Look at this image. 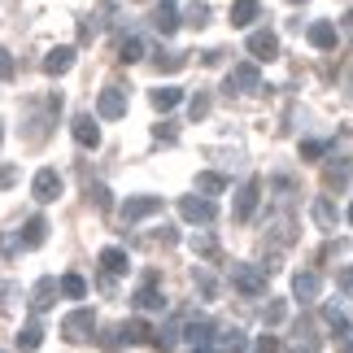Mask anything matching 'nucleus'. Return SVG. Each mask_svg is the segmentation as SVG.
I'll return each instance as SVG.
<instances>
[{"label":"nucleus","mask_w":353,"mask_h":353,"mask_svg":"<svg viewBox=\"0 0 353 353\" xmlns=\"http://www.w3.org/2000/svg\"><path fill=\"white\" fill-rule=\"evenodd\" d=\"M92 332H97V314H92V305H79V310H70V314L61 319V336L70 345H88Z\"/></svg>","instance_id":"obj_1"},{"label":"nucleus","mask_w":353,"mask_h":353,"mask_svg":"<svg viewBox=\"0 0 353 353\" xmlns=\"http://www.w3.org/2000/svg\"><path fill=\"white\" fill-rule=\"evenodd\" d=\"M232 288H236L240 296H262V292H266V270H257V266H249V262H236V266H232Z\"/></svg>","instance_id":"obj_2"},{"label":"nucleus","mask_w":353,"mask_h":353,"mask_svg":"<svg viewBox=\"0 0 353 353\" xmlns=\"http://www.w3.org/2000/svg\"><path fill=\"white\" fill-rule=\"evenodd\" d=\"M257 201H262V179L253 174V179H249V183H244L240 192H236L232 219H236V223H249V219H253V210H257Z\"/></svg>","instance_id":"obj_3"},{"label":"nucleus","mask_w":353,"mask_h":353,"mask_svg":"<svg viewBox=\"0 0 353 353\" xmlns=\"http://www.w3.org/2000/svg\"><path fill=\"white\" fill-rule=\"evenodd\" d=\"M179 219L205 227V223L219 219V205H214V201H205V196H183V201H179Z\"/></svg>","instance_id":"obj_4"},{"label":"nucleus","mask_w":353,"mask_h":353,"mask_svg":"<svg viewBox=\"0 0 353 353\" xmlns=\"http://www.w3.org/2000/svg\"><path fill=\"white\" fill-rule=\"evenodd\" d=\"M31 196L39 201V205H48V201H57L61 196V174L44 166V170H35V179H31Z\"/></svg>","instance_id":"obj_5"},{"label":"nucleus","mask_w":353,"mask_h":353,"mask_svg":"<svg viewBox=\"0 0 353 353\" xmlns=\"http://www.w3.org/2000/svg\"><path fill=\"white\" fill-rule=\"evenodd\" d=\"M97 114H101L105 122H114V118H122V114H127V88H118V83H110V88H101Z\"/></svg>","instance_id":"obj_6"},{"label":"nucleus","mask_w":353,"mask_h":353,"mask_svg":"<svg viewBox=\"0 0 353 353\" xmlns=\"http://www.w3.org/2000/svg\"><path fill=\"white\" fill-rule=\"evenodd\" d=\"M135 305H140L144 314H157V310H166V296L157 292V270H148V275H144L140 292H135Z\"/></svg>","instance_id":"obj_7"},{"label":"nucleus","mask_w":353,"mask_h":353,"mask_svg":"<svg viewBox=\"0 0 353 353\" xmlns=\"http://www.w3.org/2000/svg\"><path fill=\"white\" fill-rule=\"evenodd\" d=\"M161 210V196H127L122 201V223H140Z\"/></svg>","instance_id":"obj_8"},{"label":"nucleus","mask_w":353,"mask_h":353,"mask_svg":"<svg viewBox=\"0 0 353 353\" xmlns=\"http://www.w3.org/2000/svg\"><path fill=\"white\" fill-rule=\"evenodd\" d=\"M70 131H74V144L79 148H97L101 144V127H97V118H92V114H74Z\"/></svg>","instance_id":"obj_9"},{"label":"nucleus","mask_w":353,"mask_h":353,"mask_svg":"<svg viewBox=\"0 0 353 353\" xmlns=\"http://www.w3.org/2000/svg\"><path fill=\"white\" fill-rule=\"evenodd\" d=\"M183 341L192 345V349H205V345L219 341V332H214V323H210V319H192V323L183 327Z\"/></svg>","instance_id":"obj_10"},{"label":"nucleus","mask_w":353,"mask_h":353,"mask_svg":"<svg viewBox=\"0 0 353 353\" xmlns=\"http://www.w3.org/2000/svg\"><path fill=\"white\" fill-rule=\"evenodd\" d=\"M249 52L257 61H275L279 57V39H275V31H253L249 35Z\"/></svg>","instance_id":"obj_11"},{"label":"nucleus","mask_w":353,"mask_h":353,"mask_svg":"<svg viewBox=\"0 0 353 353\" xmlns=\"http://www.w3.org/2000/svg\"><path fill=\"white\" fill-rule=\"evenodd\" d=\"M292 292H296V301H314V296L323 292L319 270H296V275H292Z\"/></svg>","instance_id":"obj_12"},{"label":"nucleus","mask_w":353,"mask_h":353,"mask_svg":"<svg viewBox=\"0 0 353 353\" xmlns=\"http://www.w3.org/2000/svg\"><path fill=\"white\" fill-rule=\"evenodd\" d=\"M52 301H57V279L44 275V279L31 288V310H35V314H44V310H52Z\"/></svg>","instance_id":"obj_13"},{"label":"nucleus","mask_w":353,"mask_h":353,"mask_svg":"<svg viewBox=\"0 0 353 353\" xmlns=\"http://www.w3.org/2000/svg\"><path fill=\"white\" fill-rule=\"evenodd\" d=\"M101 270H105V279H114V275H127L131 270V257H127V249H101Z\"/></svg>","instance_id":"obj_14"},{"label":"nucleus","mask_w":353,"mask_h":353,"mask_svg":"<svg viewBox=\"0 0 353 353\" xmlns=\"http://www.w3.org/2000/svg\"><path fill=\"white\" fill-rule=\"evenodd\" d=\"M22 249H39V244L48 240V219L44 214H35V219H26V227H22Z\"/></svg>","instance_id":"obj_15"},{"label":"nucleus","mask_w":353,"mask_h":353,"mask_svg":"<svg viewBox=\"0 0 353 353\" xmlns=\"http://www.w3.org/2000/svg\"><path fill=\"white\" fill-rule=\"evenodd\" d=\"M227 88H236V92H257V88H262V74H257V65H236V70L227 74Z\"/></svg>","instance_id":"obj_16"},{"label":"nucleus","mask_w":353,"mask_h":353,"mask_svg":"<svg viewBox=\"0 0 353 353\" xmlns=\"http://www.w3.org/2000/svg\"><path fill=\"white\" fill-rule=\"evenodd\" d=\"M153 26H157V35H174V31H179V9H174L170 5V0H161V5H157V13H153Z\"/></svg>","instance_id":"obj_17"},{"label":"nucleus","mask_w":353,"mask_h":353,"mask_svg":"<svg viewBox=\"0 0 353 353\" xmlns=\"http://www.w3.org/2000/svg\"><path fill=\"white\" fill-rule=\"evenodd\" d=\"M70 65H74V48H70V44H57V48L44 57V74H65Z\"/></svg>","instance_id":"obj_18"},{"label":"nucleus","mask_w":353,"mask_h":353,"mask_svg":"<svg viewBox=\"0 0 353 353\" xmlns=\"http://www.w3.org/2000/svg\"><path fill=\"white\" fill-rule=\"evenodd\" d=\"M305 39H310L314 48H323V52H327V48H336V39H341V31H336L332 22H314V26L305 31Z\"/></svg>","instance_id":"obj_19"},{"label":"nucleus","mask_w":353,"mask_h":353,"mask_svg":"<svg viewBox=\"0 0 353 353\" xmlns=\"http://www.w3.org/2000/svg\"><path fill=\"white\" fill-rule=\"evenodd\" d=\"M122 341H127V345H153V327H148V323L144 319H131V323H122Z\"/></svg>","instance_id":"obj_20"},{"label":"nucleus","mask_w":353,"mask_h":353,"mask_svg":"<svg viewBox=\"0 0 353 353\" xmlns=\"http://www.w3.org/2000/svg\"><path fill=\"white\" fill-rule=\"evenodd\" d=\"M57 292H61V296H70V301H83V296H88V279L79 275V270H70V275H61V279H57Z\"/></svg>","instance_id":"obj_21"},{"label":"nucleus","mask_w":353,"mask_h":353,"mask_svg":"<svg viewBox=\"0 0 353 353\" xmlns=\"http://www.w3.org/2000/svg\"><path fill=\"white\" fill-rule=\"evenodd\" d=\"M39 345H44V323L31 319V323H26V327L18 332V349H22V353H35Z\"/></svg>","instance_id":"obj_22"},{"label":"nucleus","mask_w":353,"mask_h":353,"mask_svg":"<svg viewBox=\"0 0 353 353\" xmlns=\"http://www.w3.org/2000/svg\"><path fill=\"white\" fill-rule=\"evenodd\" d=\"M257 18H262V5H257V0H236L232 5V26H253Z\"/></svg>","instance_id":"obj_23"},{"label":"nucleus","mask_w":353,"mask_h":353,"mask_svg":"<svg viewBox=\"0 0 353 353\" xmlns=\"http://www.w3.org/2000/svg\"><path fill=\"white\" fill-rule=\"evenodd\" d=\"M223 188H227L223 174H214V170H201V174H196V192L205 196V201H214V196L223 192Z\"/></svg>","instance_id":"obj_24"},{"label":"nucleus","mask_w":353,"mask_h":353,"mask_svg":"<svg viewBox=\"0 0 353 353\" xmlns=\"http://www.w3.org/2000/svg\"><path fill=\"white\" fill-rule=\"evenodd\" d=\"M192 253H196V257H210V262H219V257H223L219 240H214L210 232H196V236H192Z\"/></svg>","instance_id":"obj_25"},{"label":"nucleus","mask_w":353,"mask_h":353,"mask_svg":"<svg viewBox=\"0 0 353 353\" xmlns=\"http://www.w3.org/2000/svg\"><path fill=\"white\" fill-rule=\"evenodd\" d=\"M310 214H314V223L323 227V232H332V227H336V205H332L327 196H319L314 205H310Z\"/></svg>","instance_id":"obj_26"},{"label":"nucleus","mask_w":353,"mask_h":353,"mask_svg":"<svg viewBox=\"0 0 353 353\" xmlns=\"http://www.w3.org/2000/svg\"><path fill=\"white\" fill-rule=\"evenodd\" d=\"M179 22H188L192 31H201V26L210 22V5H205V0H192V5L183 9V18H179Z\"/></svg>","instance_id":"obj_27"},{"label":"nucleus","mask_w":353,"mask_h":353,"mask_svg":"<svg viewBox=\"0 0 353 353\" xmlns=\"http://www.w3.org/2000/svg\"><path fill=\"white\" fill-rule=\"evenodd\" d=\"M288 349L292 353H319V336L310 332V327H296V336L288 341Z\"/></svg>","instance_id":"obj_28"},{"label":"nucleus","mask_w":353,"mask_h":353,"mask_svg":"<svg viewBox=\"0 0 353 353\" xmlns=\"http://www.w3.org/2000/svg\"><path fill=\"white\" fill-rule=\"evenodd\" d=\"M140 57H144V39H140V35H127V39L118 44V61L131 65V61H140Z\"/></svg>","instance_id":"obj_29"},{"label":"nucleus","mask_w":353,"mask_h":353,"mask_svg":"<svg viewBox=\"0 0 353 353\" xmlns=\"http://www.w3.org/2000/svg\"><path fill=\"white\" fill-rule=\"evenodd\" d=\"M179 101H183V88H153V105H157L161 114H166V110H174Z\"/></svg>","instance_id":"obj_30"},{"label":"nucleus","mask_w":353,"mask_h":353,"mask_svg":"<svg viewBox=\"0 0 353 353\" xmlns=\"http://www.w3.org/2000/svg\"><path fill=\"white\" fill-rule=\"evenodd\" d=\"M323 319H327V327H336V336H345V332H349V319H345V310H336V305H323Z\"/></svg>","instance_id":"obj_31"},{"label":"nucleus","mask_w":353,"mask_h":353,"mask_svg":"<svg viewBox=\"0 0 353 353\" xmlns=\"http://www.w3.org/2000/svg\"><path fill=\"white\" fill-rule=\"evenodd\" d=\"M283 319H288V301H279V296H275V301L266 305V327H279Z\"/></svg>","instance_id":"obj_32"},{"label":"nucleus","mask_w":353,"mask_h":353,"mask_svg":"<svg viewBox=\"0 0 353 353\" xmlns=\"http://www.w3.org/2000/svg\"><path fill=\"white\" fill-rule=\"evenodd\" d=\"M183 65H188V57H183V52H166V57H161V52H157V70L174 74V70H183Z\"/></svg>","instance_id":"obj_33"},{"label":"nucleus","mask_w":353,"mask_h":353,"mask_svg":"<svg viewBox=\"0 0 353 353\" xmlns=\"http://www.w3.org/2000/svg\"><path fill=\"white\" fill-rule=\"evenodd\" d=\"M188 114H192V122L205 118V114H210V92H196V97L188 101Z\"/></svg>","instance_id":"obj_34"},{"label":"nucleus","mask_w":353,"mask_h":353,"mask_svg":"<svg viewBox=\"0 0 353 353\" xmlns=\"http://www.w3.org/2000/svg\"><path fill=\"white\" fill-rule=\"evenodd\" d=\"M323 153H327V144H323V140H301V161H319Z\"/></svg>","instance_id":"obj_35"},{"label":"nucleus","mask_w":353,"mask_h":353,"mask_svg":"<svg viewBox=\"0 0 353 353\" xmlns=\"http://www.w3.org/2000/svg\"><path fill=\"white\" fill-rule=\"evenodd\" d=\"M279 349H283L279 336H270V332H262V336L253 341V353H279Z\"/></svg>","instance_id":"obj_36"},{"label":"nucleus","mask_w":353,"mask_h":353,"mask_svg":"<svg viewBox=\"0 0 353 353\" xmlns=\"http://www.w3.org/2000/svg\"><path fill=\"white\" fill-rule=\"evenodd\" d=\"M101 349H105V353H118V349H122V332H118V327H105V332H101Z\"/></svg>","instance_id":"obj_37"},{"label":"nucleus","mask_w":353,"mask_h":353,"mask_svg":"<svg viewBox=\"0 0 353 353\" xmlns=\"http://www.w3.org/2000/svg\"><path fill=\"white\" fill-rule=\"evenodd\" d=\"M336 288H341L345 296H353V266H345V270H336Z\"/></svg>","instance_id":"obj_38"},{"label":"nucleus","mask_w":353,"mask_h":353,"mask_svg":"<svg viewBox=\"0 0 353 353\" xmlns=\"http://www.w3.org/2000/svg\"><path fill=\"white\" fill-rule=\"evenodd\" d=\"M92 201H97V210H110V188L105 183H92V192H88Z\"/></svg>","instance_id":"obj_39"},{"label":"nucleus","mask_w":353,"mask_h":353,"mask_svg":"<svg viewBox=\"0 0 353 353\" xmlns=\"http://www.w3.org/2000/svg\"><path fill=\"white\" fill-rule=\"evenodd\" d=\"M196 288L205 292V296H214V292H219V283H214V279L205 275V270H196Z\"/></svg>","instance_id":"obj_40"},{"label":"nucleus","mask_w":353,"mask_h":353,"mask_svg":"<svg viewBox=\"0 0 353 353\" xmlns=\"http://www.w3.org/2000/svg\"><path fill=\"white\" fill-rule=\"evenodd\" d=\"M18 249H22V240H18V236H5V240H0V253H5V257H13Z\"/></svg>","instance_id":"obj_41"},{"label":"nucleus","mask_w":353,"mask_h":353,"mask_svg":"<svg viewBox=\"0 0 353 353\" xmlns=\"http://www.w3.org/2000/svg\"><path fill=\"white\" fill-rule=\"evenodd\" d=\"M0 79H13V57H9V48H0Z\"/></svg>","instance_id":"obj_42"},{"label":"nucleus","mask_w":353,"mask_h":353,"mask_svg":"<svg viewBox=\"0 0 353 353\" xmlns=\"http://www.w3.org/2000/svg\"><path fill=\"white\" fill-rule=\"evenodd\" d=\"M13 179H18V170H13V166H0V188H13Z\"/></svg>","instance_id":"obj_43"},{"label":"nucleus","mask_w":353,"mask_h":353,"mask_svg":"<svg viewBox=\"0 0 353 353\" xmlns=\"http://www.w3.org/2000/svg\"><path fill=\"white\" fill-rule=\"evenodd\" d=\"M13 292H18V288H13V283H0V310H5V305L13 301Z\"/></svg>","instance_id":"obj_44"},{"label":"nucleus","mask_w":353,"mask_h":353,"mask_svg":"<svg viewBox=\"0 0 353 353\" xmlns=\"http://www.w3.org/2000/svg\"><path fill=\"white\" fill-rule=\"evenodd\" d=\"M153 135H157V140H174V127H161V122H157Z\"/></svg>","instance_id":"obj_45"},{"label":"nucleus","mask_w":353,"mask_h":353,"mask_svg":"<svg viewBox=\"0 0 353 353\" xmlns=\"http://www.w3.org/2000/svg\"><path fill=\"white\" fill-rule=\"evenodd\" d=\"M345 35H349V39H353V9H349V13H345Z\"/></svg>","instance_id":"obj_46"},{"label":"nucleus","mask_w":353,"mask_h":353,"mask_svg":"<svg viewBox=\"0 0 353 353\" xmlns=\"http://www.w3.org/2000/svg\"><path fill=\"white\" fill-rule=\"evenodd\" d=\"M192 353H219V345H205V349H192Z\"/></svg>","instance_id":"obj_47"},{"label":"nucleus","mask_w":353,"mask_h":353,"mask_svg":"<svg viewBox=\"0 0 353 353\" xmlns=\"http://www.w3.org/2000/svg\"><path fill=\"white\" fill-rule=\"evenodd\" d=\"M345 353H353V341H345Z\"/></svg>","instance_id":"obj_48"},{"label":"nucleus","mask_w":353,"mask_h":353,"mask_svg":"<svg viewBox=\"0 0 353 353\" xmlns=\"http://www.w3.org/2000/svg\"><path fill=\"white\" fill-rule=\"evenodd\" d=\"M0 140H5V122H0Z\"/></svg>","instance_id":"obj_49"},{"label":"nucleus","mask_w":353,"mask_h":353,"mask_svg":"<svg viewBox=\"0 0 353 353\" xmlns=\"http://www.w3.org/2000/svg\"><path fill=\"white\" fill-rule=\"evenodd\" d=\"M349 223H353V205H349Z\"/></svg>","instance_id":"obj_50"},{"label":"nucleus","mask_w":353,"mask_h":353,"mask_svg":"<svg viewBox=\"0 0 353 353\" xmlns=\"http://www.w3.org/2000/svg\"><path fill=\"white\" fill-rule=\"evenodd\" d=\"M135 5H140V0H135Z\"/></svg>","instance_id":"obj_51"},{"label":"nucleus","mask_w":353,"mask_h":353,"mask_svg":"<svg viewBox=\"0 0 353 353\" xmlns=\"http://www.w3.org/2000/svg\"><path fill=\"white\" fill-rule=\"evenodd\" d=\"M292 5H296V0H292Z\"/></svg>","instance_id":"obj_52"},{"label":"nucleus","mask_w":353,"mask_h":353,"mask_svg":"<svg viewBox=\"0 0 353 353\" xmlns=\"http://www.w3.org/2000/svg\"><path fill=\"white\" fill-rule=\"evenodd\" d=\"M0 353H5V349H0Z\"/></svg>","instance_id":"obj_53"}]
</instances>
